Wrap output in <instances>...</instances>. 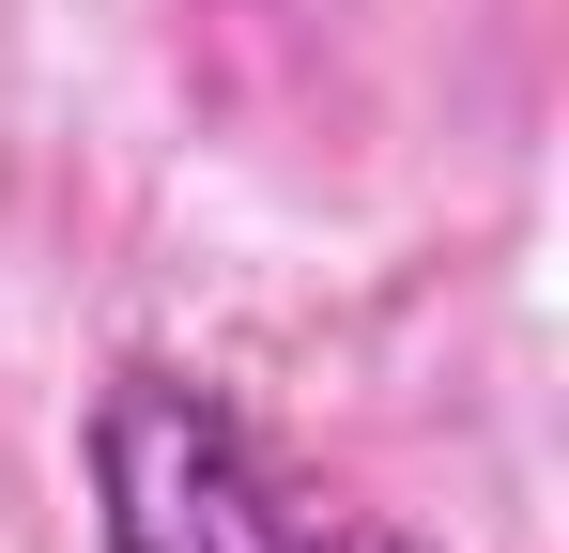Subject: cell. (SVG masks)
I'll return each instance as SVG.
<instances>
[{
    "instance_id": "cell-1",
    "label": "cell",
    "mask_w": 569,
    "mask_h": 553,
    "mask_svg": "<svg viewBox=\"0 0 569 553\" xmlns=\"http://www.w3.org/2000/svg\"><path fill=\"white\" fill-rule=\"evenodd\" d=\"M78 461H93V539L108 553H431L400 523L323 507L200 369H108Z\"/></svg>"
}]
</instances>
